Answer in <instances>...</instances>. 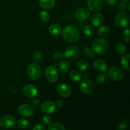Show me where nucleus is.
I'll use <instances>...</instances> for the list:
<instances>
[{
  "instance_id": "obj_18",
  "label": "nucleus",
  "mask_w": 130,
  "mask_h": 130,
  "mask_svg": "<svg viewBox=\"0 0 130 130\" xmlns=\"http://www.w3.org/2000/svg\"><path fill=\"white\" fill-rule=\"evenodd\" d=\"M39 5L44 10L52 9L55 5V0H39Z\"/></svg>"
},
{
  "instance_id": "obj_8",
  "label": "nucleus",
  "mask_w": 130,
  "mask_h": 130,
  "mask_svg": "<svg viewBox=\"0 0 130 130\" xmlns=\"http://www.w3.org/2000/svg\"><path fill=\"white\" fill-rule=\"evenodd\" d=\"M45 74L47 80L50 83L56 82L59 76L58 69L56 68L55 66H53L47 67L45 71Z\"/></svg>"
},
{
  "instance_id": "obj_20",
  "label": "nucleus",
  "mask_w": 130,
  "mask_h": 130,
  "mask_svg": "<svg viewBox=\"0 0 130 130\" xmlns=\"http://www.w3.org/2000/svg\"><path fill=\"white\" fill-rule=\"evenodd\" d=\"M110 28L108 27L107 26H102L100 27L99 29H98V35L102 37V38H105V37L109 36L110 34Z\"/></svg>"
},
{
  "instance_id": "obj_5",
  "label": "nucleus",
  "mask_w": 130,
  "mask_h": 130,
  "mask_svg": "<svg viewBox=\"0 0 130 130\" xmlns=\"http://www.w3.org/2000/svg\"><path fill=\"white\" fill-rule=\"evenodd\" d=\"M79 88L84 93L89 95L93 93L95 90V86L91 80L88 79H83L80 83Z\"/></svg>"
},
{
  "instance_id": "obj_30",
  "label": "nucleus",
  "mask_w": 130,
  "mask_h": 130,
  "mask_svg": "<svg viewBox=\"0 0 130 130\" xmlns=\"http://www.w3.org/2000/svg\"><path fill=\"white\" fill-rule=\"evenodd\" d=\"M94 29L93 27L90 26V25H86L84 28V32L88 36H91L93 35L94 34Z\"/></svg>"
},
{
  "instance_id": "obj_13",
  "label": "nucleus",
  "mask_w": 130,
  "mask_h": 130,
  "mask_svg": "<svg viewBox=\"0 0 130 130\" xmlns=\"http://www.w3.org/2000/svg\"><path fill=\"white\" fill-rule=\"evenodd\" d=\"M23 93L26 96L29 98H34L38 94V90L32 85H26L23 88Z\"/></svg>"
},
{
  "instance_id": "obj_15",
  "label": "nucleus",
  "mask_w": 130,
  "mask_h": 130,
  "mask_svg": "<svg viewBox=\"0 0 130 130\" xmlns=\"http://www.w3.org/2000/svg\"><path fill=\"white\" fill-rule=\"evenodd\" d=\"M93 66L94 69L99 72H104L107 70V64L105 61L101 59L94 61Z\"/></svg>"
},
{
  "instance_id": "obj_37",
  "label": "nucleus",
  "mask_w": 130,
  "mask_h": 130,
  "mask_svg": "<svg viewBox=\"0 0 130 130\" xmlns=\"http://www.w3.org/2000/svg\"><path fill=\"white\" fill-rule=\"evenodd\" d=\"M33 129L34 130H45L46 128L43 125L40 124H36L34 127H33Z\"/></svg>"
},
{
  "instance_id": "obj_26",
  "label": "nucleus",
  "mask_w": 130,
  "mask_h": 130,
  "mask_svg": "<svg viewBox=\"0 0 130 130\" xmlns=\"http://www.w3.org/2000/svg\"><path fill=\"white\" fill-rule=\"evenodd\" d=\"M116 50L119 55H124L126 53V48L123 43H118L116 46Z\"/></svg>"
},
{
  "instance_id": "obj_19",
  "label": "nucleus",
  "mask_w": 130,
  "mask_h": 130,
  "mask_svg": "<svg viewBox=\"0 0 130 130\" xmlns=\"http://www.w3.org/2000/svg\"><path fill=\"white\" fill-rule=\"evenodd\" d=\"M129 59L130 55L129 54L124 55L121 59V65L123 69L126 71H129Z\"/></svg>"
},
{
  "instance_id": "obj_24",
  "label": "nucleus",
  "mask_w": 130,
  "mask_h": 130,
  "mask_svg": "<svg viewBox=\"0 0 130 130\" xmlns=\"http://www.w3.org/2000/svg\"><path fill=\"white\" fill-rule=\"evenodd\" d=\"M76 67H77V69H79L81 71H85L88 69V63L85 60H79L77 62V64H76Z\"/></svg>"
},
{
  "instance_id": "obj_2",
  "label": "nucleus",
  "mask_w": 130,
  "mask_h": 130,
  "mask_svg": "<svg viewBox=\"0 0 130 130\" xmlns=\"http://www.w3.org/2000/svg\"><path fill=\"white\" fill-rule=\"evenodd\" d=\"M109 44L105 39L101 38H96L92 43V50L98 55H103L108 50Z\"/></svg>"
},
{
  "instance_id": "obj_40",
  "label": "nucleus",
  "mask_w": 130,
  "mask_h": 130,
  "mask_svg": "<svg viewBox=\"0 0 130 130\" xmlns=\"http://www.w3.org/2000/svg\"><path fill=\"white\" fill-rule=\"evenodd\" d=\"M55 104L56 106L58 107H62L63 105V102L61 100H58L56 102V103Z\"/></svg>"
},
{
  "instance_id": "obj_28",
  "label": "nucleus",
  "mask_w": 130,
  "mask_h": 130,
  "mask_svg": "<svg viewBox=\"0 0 130 130\" xmlns=\"http://www.w3.org/2000/svg\"><path fill=\"white\" fill-rule=\"evenodd\" d=\"M39 18H40L42 22H48L50 20V14L47 11H42L39 13Z\"/></svg>"
},
{
  "instance_id": "obj_10",
  "label": "nucleus",
  "mask_w": 130,
  "mask_h": 130,
  "mask_svg": "<svg viewBox=\"0 0 130 130\" xmlns=\"http://www.w3.org/2000/svg\"><path fill=\"white\" fill-rule=\"evenodd\" d=\"M18 112L24 118H30L34 113V109L28 104H23L19 107Z\"/></svg>"
},
{
  "instance_id": "obj_14",
  "label": "nucleus",
  "mask_w": 130,
  "mask_h": 130,
  "mask_svg": "<svg viewBox=\"0 0 130 130\" xmlns=\"http://www.w3.org/2000/svg\"><path fill=\"white\" fill-rule=\"evenodd\" d=\"M56 105L53 102L46 101L42 104L41 110L46 114H50L55 111Z\"/></svg>"
},
{
  "instance_id": "obj_27",
  "label": "nucleus",
  "mask_w": 130,
  "mask_h": 130,
  "mask_svg": "<svg viewBox=\"0 0 130 130\" xmlns=\"http://www.w3.org/2000/svg\"><path fill=\"white\" fill-rule=\"evenodd\" d=\"M48 129L49 130H65L66 128L61 123H53V124H50L48 126Z\"/></svg>"
},
{
  "instance_id": "obj_17",
  "label": "nucleus",
  "mask_w": 130,
  "mask_h": 130,
  "mask_svg": "<svg viewBox=\"0 0 130 130\" xmlns=\"http://www.w3.org/2000/svg\"><path fill=\"white\" fill-rule=\"evenodd\" d=\"M104 17L100 13H95L91 19V23L95 27H99L103 24Z\"/></svg>"
},
{
  "instance_id": "obj_39",
  "label": "nucleus",
  "mask_w": 130,
  "mask_h": 130,
  "mask_svg": "<svg viewBox=\"0 0 130 130\" xmlns=\"http://www.w3.org/2000/svg\"><path fill=\"white\" fill-rule=\"evenodd\" d=\"M105 2L107 3V4L110 5H116V4L118 3V0H105Z\"/></svg>"
},
{
  "instance_id": "obj_31",
  "label": "nucleus",
  "mask_w": 130,
  "mask_h": 130,
  "mask_svg": "<svg viewBox=\"0 0 130 130\" xmlns=\"http://www.w3.org/2000/svg\"><path fill=\"white\" fill-rule=\"evenodd\" d=\"M84 54L88 58H93L95 57V53L89 47H86L84 48Z\"/></svg>"
},
{
  "instance_id": "obj_34",
  "label": "nucleus",
  "mask_w": 130,
  "mask_h": 130,
  "mask_svg": "<svg viewBox=\"0 0 130 130\" xmlns=\"http://www.w3.org/2000/svg\"><path fill=\"white\" fill-rule=\"evenodd\" d=\"M42 59V55L40 52H36L33 54L32 55V60L34 61V62L38 63L40 62Z\"/></svg>"
},
{
  "instance_id": "obj_41",
  "label": "nucleus",
  "mask_w": 130,
  "mask_h": 130,
  "mask_svg": "<svg viewBox=\"0 0 130 130\" xmlns=\"http://www.w3.org/2000/svg\"><path fill=\"white\" fill-rule=\"evenodd\" d=\"M88 73H84L82 76V77H83V79H88Z\"/></svg>"
},
{
  "instance_id": "obj_4",
  "label": "nucleus",
  "mask_w": 130,
  "mask_h": 130,
  "mask_svg": "<svg viewBox=\"0 0 130 130\" xmlns=\"http://www.w3.org/2000/svg\"><path fill=\"white\" fill-rule=\"evenodd\" d=\"M114 22H115V24L117 27L121 28V29H123V28L126 27L129 25V17L126 13L124 12L119 13L116 16Z\"/></svg>"
},
{
  "instance_id": "obj_21",
  "label": "nucleus",
  "mask_w": 130,
  "mask_h": 130,
  "mask_svg": "<svg viewBox=\"0 0 130 130\" xmlns=\"http://www.w3.org/2000/svg\"><path fill=\"white\" fill-rule=\"evenodd\" d=\"M70 64L67 60H62L58 65V69L62 73H66L69 71Z\"/></svg>"
},
{
  "instance_id": "obj_6",
  "label": "nucleus",
  "mask_w": 130,
  "mask_h": 130,
  "mask_svg": "<svg viewBox=\"0 0 130 130\" xmlns=\"http://www.w3.org/2000/svg\"><path fill=\"white\" fill-rule=\"evenodd\" d=\"M79 49L76 46H69L66 49L64 56L69 60H74L79 56Z\"/></svg>"
},
{
  "instance_id": "obj_3",
  "label": "nucleus",
  "mask_w": 130,
  "mask_h": 130,
  "mask_svg": "<svg viewBox=\"0 0 130 130\" xmlns=\"http://www.w3.org/2000/svg\"><path fill=\"white\" fill-rule=\"evenodd\" d=\"M28 76L33 80H37L41 75V69L38 63H32L27 67V69Z\"/></svg>"
},
{
  "instance_id": "obj_9",
  "label": "nucleus",
  "mask_w": 130,
  "mask_h": 130,
  "mask_svg": "<svg viewBox=\"0 0 130 130\" xmlns=\"http://www.w3.org/2000/svg\"><path fill=\"white\" fill-rule=\"evenodd\" d=\"M15 125V119L11 116H5L0 120V126L5 129H11Z\"/></svg>"
},
{
  "instance_id": "obj_32",
  "label": "nucleus",
  "mask_w": 130,
  "mask_h": 130,
  "mask_svg": "<svg viewBox=\"0 0 130 130\" xmlns=\"http://www.w3.org/2000/svg\"><path fill=\"white\" fill-rule=\"evenodd\" d=\"M52 118L48 115H44L41 118V122L44 125L49 126L50 124H52Z\"/></svg>"
},
{
  "instance_id": "obj_33",
  "label": "nucleus",
  "mask_w": 130,
  "mask_h": 130,
  "mask_svg": "<svg viewBox=\"0 0 130 130\" xmlns=\"http://www.w3.org/2000/svg\"><path fill=\"white\" fill-rule=\"evenodd\" d=\"M127 127V122L124 119H121L119 121L118 123V130H124Z\"/></svg>"
},
{
  "instance_id": "obj_11",
  "label": "nucleus",
  "mask_w": 130,
  "mask_h": 130,
  "mask_svg": "<svg viewBox=\"0 0 130 130\" xmlns=\"http://www.w3.org/2000/svg\"><path fill=\"white\" fill-rule=\"evenodd\" d=\"M57 91L60 96L63 98L69 97L71 95V88L65 83L59 84L57 87Z\"/></svg>"
},
{
  "instance_id": "obj_35",
  "label": "nucleus",
  "mask_w": 130,
  "mask_h": 130,
  "mask_svg": "<svg viewBox=\"0 0 130 130\" xmlns=\"http://www.w3.org/2000/svg\"><path fill=\"white\" fill-rule=\"evenodd\" d=\"M129 33L130 31L129 29H125L123 32V38L124 41H126V43H129Z\"/></svg>"
},
{
  "instance_id": "obj_1",
  "label": "nucleus",
  "mask_w": 130,
  "mask_h": 130,
  "mask_svg": "<svg viewBox=\"0 0 130 130\" xmlns=\"http://www.w3.org/2000/svg\"><path fill=\"white\" fill-rule=\"evenodd\" d=\"M62 37L68 43H74L79 39V31L76 27L68 25L63 29L62 31Z\"/></svg>"
},
{
  "instance_id": "obj_16",
  "label": "nucleus",
  "mask_w": 130,
  "mask_h": 130,
  "mask_svg": "<svg viewBox=\"0 0 130 130\" xmlns=\"http://www.w3.org/2000/svg\"><path fill=\"white\" fill-rule=\"evenodd\" d=\"M75 16L77 20L79 21H84L88 19L90 16V11L85 8H81L76 11Z\"/></svg>"
},
{
  "instance_id": "obj_29",
  "label": "nucleus",
  "mask_w": 130,
  "mask_h": 130,
  "mask_svg": "<svg viewBox=\"0 0 130 130\" xmlns=\"http://www.w3.org/2000/svg\"><path fill=\"white\" fill-rule=\"evenodd\" d=\"M107 76L105 74H99V76L96 77V82L98 83L100 85H102V84H104L107 81Z\"/></svg>"
},
{
  "instance_id": "obj_36",
  "label": "nucleus",
  "mask_w": 130,
  "mask_h": 130,
  "mask_svg": "<svg viewBox=\"0 0 130 130\" xmlns=\"http://www.w3.org/2000/svg\"><path fill=\"white\" fill-rule=\"evenodd\" d=\"M64 57V55L60 52H57L53 55V58L55 60H61Z\"/></svg>"
},
{
  "instance_id": "obj_38",
  "label": "nucleus",
  "mask_w": 130,
  "mask_h": 130,
  "mask_svg": "<svg viewBox=\"0 0 130 130\" xmlns=\"http://www.w3.org/2000/svg\"><path fill=\"white\" fill-rule=\"evenodd\" d=\"M126 8H127V5L126 3V2H124V1H123V2H121L120 4H119V10H122V11H124V10H125L126 9Z\"/></svg>"
},
{
  "instance_id": "obj_22",
  "label": "nucleus",
  "mask_w": 130,
  "mask_h": 130,
  "mask_svg": "<svg viewBox=\"0 0 130 130\" xmlns=\"http://www.w3.org/2000/svg\"><path fill=\"white\" fill-rule=\"evenodd\" d=\"M49 32L52 35H58L62 32V28L59 25L53 24L49 27Z\"/></svg>"
},
{
  "instance_id": "obj_42",
  "label": "nucleus",
  "mask_w": 130,
  "mask_h": 130,
  "mask_svg": "<svg viewBox=\"0 0 130 130\" xmlns=\"http://www.w3.org/2000/svg\"><path fill=\"white\" fill-rule=\"evenodd\" d=\"M121 1H124V2H126V1H129V0H121Z\"/></svg>"
},
{
  "instance_id": "obj_25",
  "label": "nucleus",
  "mask_w": 130,
  "mask_h": 130,
  "mask_svg": "<svg viewBox=\"0 0 130 130\" xmlns=\"http://www.w3.org/2000/svg\"><path fill=\"white\" fill-rule=\"evenodd\" d=\"M29 122L25 119H20L18 121L17 126L21 129H27L29 127Z\"/></svg>"
},
{
  "instance_id": "obj_23",
  "label": "nucleus",
  "mask_w": 130,
  "mask_h": 130,
  "mask_svg": "<svg viewBox=\"0 0 130 130\" xmlns=\"http://www.w3.org/2000/svg\"><path fill=\"white\" fill-rule=\"evenodd\" d=\"M69 76L71 79L72 81H75V82L79 81L82 79V74L80 73L79 71H76V70L71 71L69 74Z\"/></svg>"
},
{
  "instance_id": "obj_7",
  "label": "nucleus",
  "mask_w": 130,
  "mask_h": 130,
  "mask_svg": "<svg viewBox=\"0 0 130 130\" xmlns=\"http://www.w3.org/2000/svg\"><path fill=\"white\" fill-rule=\"evenodd\" d=\"M109 77L115 81H121L124 78V72L118 67H112L109 69L108 72Z\"/></svg>"
},
{
  "instance_id": "obj_12",
  "label": "nucleus",
  "mask_w": 130,
  "mask_h": 130,
  "mask_svg": "<svg viewBox=\"0 0 130 130\" xmlns=\"http://www.w3.org/2000/svg\"><path fill=\"white\" fill-rule=\"evenodd\" d=\"M104 4L103 0H87V5L93 12H97L102 9Z\"/></svg>"
}]
</instances>
